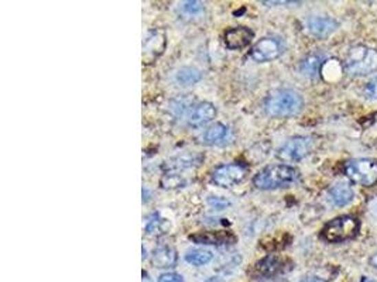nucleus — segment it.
<instances>
[{
  "label": "nucleus",
  "instance_id": "nucleus-1",
  "mask_svg": "<svg viewBox=\"0 0 377 282\" xmlns=\"http://www.w3.org/2000/svg\"><path fill=\"white\" fill-rule=\"evenodd\" d=\"M304 99L301 94L292 89H277L268 94L264 99L263 107L272 118H290L295 116L303 110Z\"/></svg>",
  "mask_w": 377,
  "mask_h": 282
},
{
  "label": "nucleus",
  "instance_id": "nucleus-6",
  "mask_svg": "<svg viewBox=\"0 0 377 282\" xmlns=\"http://www.w3.org/2000/svg\"><path fill=\"white\" fill-rule=\"evenodd\" d=\"M248 171L249 168L244 164H222L213 169L211 181L219 188H232L246 178Z\"/></svg>",
  "mask_w": 377,
  "mask_h": 282
},
{
  "label": "nucleus",
  "instance_id": "nucleus-8",
  "mask_svg": "<svg viewBox=\"0 0 377 282\" xmlns=\"http://www.w3.org/2000/svg\"><path fill=\"white\" fill-rule=\"evenodd\" d=\"M284 52L281 40L276 37H264L259 40L250 50V56L256 63H268L277 60Z\"/></svg>",
  "mask_w": 377,
  "mask_h": 282
},
{
  "label": "nucleus",
  "instance_id": "nucleus-13",
  "mask_svg": "<svg viewBox=\"0 0 377 282\" xmlns=\"http://www.w3.org/2000/svg\"><path fill=\"white\" fill-rule=\"evenodd\" d=\"M284 270V261L277 256H267L257 261L249 271L253 278H268L280 274Z\"/></svg>",
  "mask_w": 377,
  "mask_h": 282
},
{
  "label": "nucleus",
  "instance_id": "nucleus-19",
  "mask_svg": "<svg viewBox=\"0 0 377 282\" xmlns=\"http://www.w3.org/2000/svg\"><path fill=\"white\" fill-rule=\"evenodd\" d=\"M229 134V129L222 124V123H217L211 127H208L201 135H200V141L205 146H213V144H219L221 141L226 140Z\"/></svg>",
  "mask_w": 377,
  "mask_h": 282
},
{
  "label": "nucleus",
  "instance_id": "nucleus-20",
  "mask_svg": "<svg viewBox=\"0 0 377 282\" xmlns=\"http://www.w3.org/2000/svg\"><path fill=\"white\" fill-rule=\"evenodd\" d=\"M201 79H202L201 71H198L197 68H191V67L181 68L175 74V80L180 85H182V87H190V85H194V83L200 82Z\"/></svg>",
  "mask_w": 377,
  "mask_h": 282
},
{
  "label": "nucleus",
  "instance_id": "nucleus-15",
  "mask_svg": "<svg viewBox=\"0 0 377 282\" xmlns=\"http://www.w3.org/2000/svg\"><path fill=\"white\" fill-rule=\"evenodd\" d=\"M178 254L170 246H158L151 254V264L155 268H173L177 265Z\"/></svg>",
  "mask_w": 377,
  "mask_h": 282
},
{
  "label": "nucleus",
  "instance_id": "nucleus-17",
  "mask_svg": "<svg viewBox=\"0 0 377 282\" xmlns=\"http://www.w3.org/2000/svg\"><path fill=\"white\" fill-rule=\"evenodd\" d=\"M202 161H204L202 154H198V153L182 154V155L174 157L170 161H167L163 165V168L166 169V171H184V169H190V168L198 166Z\"/></svg>",
  "mask_w": 377,
  "mask_h": 282
},
{
  "label": "nucleus",
  "instance_id": "nucleus-12",
  "mask_svg": "<svg viewBox=\"0 0 377 282\" xmlns=\"http://www.w3.org/2000/svg\"><path fill=\"white\" fill-rule=\"evenodd\" d=\"M307 27L314 37L325 39L338 30L339 23L330 16H311L307 20Z\"/></svg>",
  "mask_w": 377,
  "mask_h": 282
},
{
  "label": "nucleus",
  "instance_id": "nucleus-7",
  "mask_svg": "<svg viewBox=\"0 0 377 282\" xmlns=\"http://www.w3.org/2000/svg\"><path fill=\"white\" fill-rule=\"evenodd\" d=\"M312 150V141L308 137H292L277 151V157L284 162H297L305 158Z\"/></svg>",
  "mask_w": 377,
  "mask_h": 282
},
{
  "label": "nucleus",
  "instance_id": "nucleus-18",
  "mask_svg": "<svg viewBox=\"0 0 377 282\" xmlns=\"http://www.w3.org/2000/svg\"><path fill=\"white\" fill-rule=\"evenodd\" d=\"M325 64V55L322 52H311L300 64V71L308 78H316Z\"/></svg>",
  "mask_w": 377,
  "mask_h": 282
},
{
  "label": "nucleus",
  "instance_id": "nucleus-26",
  "mask_svg": "<svg viewBox=\"0 0 377 282\" xmlns=\"http://www.w3.org/2000/svg\"><path fill=\"white\" fill-rule=\"evenodd\" d=\"M209 204L212 205V206H215V208H217L218 210H222L224 208H226L228 205H229V202L228 201H225V199H222V197H209Z\"/></svg>",
  "mask_w": 377,
  "mask_h": 282
},
{
  "label": "nucleus",
  "instance_id": "nucleus-5",
  "mask_svg": "<svg viewBox=\"0 0 377 282\" xmlns=\"http://www.w3.org/2000/svg\"><path fill=\"white\" fill-rule=\"evenodd\" d=\"M345 174L354 184L370 188L377 182V161L370 158H358L347 161Z\"/></svg>",
  "mask_w": 377,
  "mask_h": 282
},
{
  "label": "nucleus",
  "instance_id": "nucleus-30",
  "mask_svg": "<svg viewBox=\"0 0 377 282\" xmlns=\"http://www.w3.org/2000/svg\"><path fill=\"white\" fill-rule=\"evenodd\" d=\"M360 282H376V281H373V279H371V278H369V276H362Z\"/></svg>",
  "mask_w": 377,
  "mask_h": 282
},
{
  "label": "nucleus",
  "instance_id": "nucleus-11",
  "mask_svg": "<svg viewBox=\"0 0 377 282\" xmlns=\"http://www.w3.org/2000/svg\"><path fill=\"white\" fill-rule=\"evenodd\" d=\"M253 37H255V33L249 27L237 25V27L228 28L224 34V43L226 48L229 50H241L252 43Z\"/></svg>",
  "mask_w": 377,
  "mask_h": 282
},
{
  "label": "nucleus",
  "instance_id": "nucleus-24",
  "mask_svg": "<svg viewBox=\"0 0 377 282\" xmlns=\"http://www.w3.org/2000/svg\"><path fill=\"white\" fill-rule=\"evenodd\" d=\"M164 221L160 220L157 216L150 219L147 226H146V232L150 233V235H154V233H160L161 232V224H163Z\"/></svg>",
  "mask_w": 377,
  "mask_h": 282
},
{
  "label": "nucleus",
  "instance_id": "nucleus-2",
  "mask_svg": "<svg viewBox=\"0 0 377 282\" xmlns=\"http://www.w3.org/2000/svg\"><path fill=\"white\" fill-rule=\"evenodd\" d=\"M299 180V171L284 164L270 165L261 169L253 178V185L261 191L286 188Z\"/></svg>",
  "mask_w": 377,
  "mask_h": 282
},
{
  "label": "nucleus",
  "instance_id": "nucleus-25",
  "mask_svg": "<svg viewBox=\"0 0 377 282\" xmlns=\"http://www.w3.org/2000/svg\"><path fill=\"white\" fill-rule=\"evenodd\" d=\"M158 282H184V278H182V275H180V274L167 272V274L160 275Z\"/></svg>",
  "mask_w": 377,
  "mask_h": 282
},
{
  "label": "nucleus",
  "instance_id": "nucleus-4",
  "mask_svg": "<svg viewBox=\"0 0 377 282\" xmlns=\"http://www.w3.org/2000/svg\"><path fill=\"white\" fill-rule=\"evenodd\" d=\"M360 230V221L351 215H343L328 221L321 230V239L327 243H343L354 240Z\"/></svg>",
  "mask_w": 377,
  "mask_h": 282
},
{
  "label": "nucleus",
  "instance_id": "nucleus-27",
  "mask_svg": "<svg viewBox=\"0 0 377 282\" xmlns=\"http://www.w3.org/2000/svg\"><path fill=\"white\" fill-rule=\"evenodd\" d=\"M301 282H325V281H324V279H322V278H319V276L308 275V276L303 278V279H301Z\"/></svg>",
  "mask_w": 377,
  "mask_h": 282
},
{
  "label": "nucleus",
  "instance_id": "nucleus-21",
  "mask_svg": "<svg viewBox=\"0 0 377 282\" xmlns=\"http://www.w3.org/2000/svg\"><path fill=\"white\" fill-rule=\"evenodd\" d=\"M212 259H213V254L211 251L201 250V248L190 250L185 254V261L195 265V267L206 265L209 261H212Z\"/></svg>",
  "mask_w": 377,
  "mask_h": 282
},
{
  "label": "nucleus",
  "instance_id": "nucleus-9",
  "mask_svg": "<svg viewBox=\"0 0 377 282\" xmlns=\"http://www.w3.org/2000/svg\"><path fill=\"white\" fill-rule=\"evenodd\" d=\"M217 116V107L209 102H200L193 105V107L186 113V123L193 127H201L212 122Z\"/></svg>",
  "mask_w": 377,
  "mask_h": 282
},
{
  "label": "nucleus",
  "instance_id": "nucleus-16",
  "mask_svg": "<svg viewBox=\"0 0 377 282\" xmlns=\"http://www.w3.org/2000/svg\"><path fill=\"white\" fill-rule=\"evenodd\" d=\"M328 199L335 206H346L355 199V192L347 182H339L334 185L328 192Z\"/></svg>",
  "mask_w": 377,
  "mask_h": 282
},
{
  "label": "nucleus",
  "instance_id": "nucleus-3",
  "mask_svg": "<svg viewBox=\"0 0 377 282\" xmlns=\"http://www.w3.org/2000/svg\"><path fill=\"white\" fill-rule=\"evenodd\" d=\"M343 69L351 76H366L377 71V50L367 45H355L349 50Z\"/></svg>",
  "mask_w": 377,
  "mask_h": 282
},
{
  "label": "nucleus",
  "instance_id": "nucleus-14",
  "mask_svg": "<svg viewBox=\"0 0 377 282\" xmlns=\"http://www.w3.org/2000/svg\"><path fill=\"white\" fill-rule=\"evenodd\" d=\"M164 48H166L164 34L160 32H151L144 41V48H143L144 64H151L153 61H155L158 56L163 54Z\"/></svg>",
  "mask_w": 377,
  "mask_h": 282
},
{
  "label": "nucleus",
  "instance_id": "nucleus-29",
  "mask_svg": "<svg viewBox=\"0 0 377 282\" xmlns=\"http://www.w3.org/2000/svg\"><path fill=\"white\" fill-rule=\"evenodd\" d=\"M142 281H143V282H153L151 278L149 276V274H147L146 271H143V279H142Z\"/></svg>",
  "mask_w": 377,
  "mask_h": 282
},
{
  "label": "nucleus",
  "instance_id": "nucleus-10",
  "mask_svg": "<svg viewBox=\"0 0 377 282\" xmlns=\"http://www.w3.org/2000/svg\"><path fill=\"white\" fill-rule=\"evenodd\" d=\"M190 240L197 244L206 246H225L237 241V237L229 230H205L197 232L190 236Z\"/></svg>",
  "mask_w": 377,
  "mask_h": 282
},
{
  "label": "nucleus",
  "instance_id": "nucleus-28",
  "mask_svg": "<svg viewBox=\"0 0 377 282\" xmlns=\"http://www.w3.org/2000/svg\"><path fill=\"white\" fill-rule=\"evenodd\" d=\"M369 263H370V265L373 267V268H376L377 270V252H374L373 254V256L370 257V260H369Z\"/></svg>",
  "mask_w": 377,
  "mask_h": 282
},
{
  "label": "nucleus",
  "instance_id": "nucleus-23",
  "mask_svg": "<svg viewBox=\"0 0 377 282\" xmlns=\"http://www.w3.org/2000/svg\"><path fill=\"white\" fill-rule=\"evenodd\" d=\"M365 95L369 98V99H374L377 100V76L373 78L371 80H369L366 83V87H365Z\"/></svg>",
  "mask_w": 377,
  "mask_h": 282
},
{
  "label": "nucleus",
  "instance_id": "nucleus-22",
  "mask_svg": "<svg viewBox=\"0 0 377 282\" xmlns=\"http://www.w3.org/2000/svg\"><path fill=\"white\" fill-rule=\"evenodd\" d=\"M182 10L186 14L195 16V14H200L204 10V5L201 2H184L182 3Z\"/></svg>",
  "mask_w": 377,
  "mask_h": 282
}]
</instances>
